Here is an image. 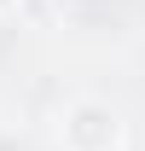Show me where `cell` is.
I'll return each mask as SVG.
<instances>
[{"label": "cell", "instance_id": "1", "mask_svg": "<svg viewBox=\"0 0 145 151\" xmlns=\"http://www.w3.org/2000/svg\"><path fill=\"white\" fill-rule=\"evenodd\" d=\"M128 122L122 111L99 93H81L58 111V151H122Z\"/></svg>", "mask_w": 145, "mask_h": 151}, {"label": "cell", "instance_id": "2", "mask_svg": "<svg viewBox=\"0 0 145 151\" xmlns=\"http://www.w3.org/2000/svg\"><path fill=\"white\" fill-rule=\"evenodd\" d=\"M12 12L29 29H52V0H12Z\"/></svg>", "mask_w": 145, "mask_h": 151}]
</instances>
